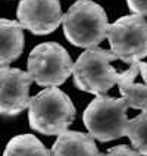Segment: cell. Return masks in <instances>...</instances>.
<instances>
[{
	"mask_svg": "<svg viewBox=\"0 0 147 156\" xmlns=\"http://www.w3.org/2000/svg\"><path fill=\"white\" fill-rule=\"evenodd\" d=\"M28 121L31 128L46 136H59L75 119V106L58 87H46L30 99Z\"/></svg>",
	"mask_w": 147,
	"mask_h": 156,
	"instance_id": "1",
	"label": "cell"
},
{
	"mask_svg": "<svg viewBox=\"0 0 147 156\" xmlns=\"http://www.w3.org/2000/svg\"><path fill=\"white\" fill-rule=\"evenodd\" d=\"M65 37L77 47H97L106 38L107 15L104 9L91 0H78L62 15Z\"/></svg>",
	"mask_w": 147,
	"mask_h": 156,
	"instance_id": "2",
	"label": "cell"
},
{
	"mask_svg": "<svg viewBox=\"0 0 147 156\" xmlns=\"http://www.w3.org/2000/svg\"><path fill=\"white\" fill-rule=\"evenodd\" d=\"M113 61H116V56L110 50L100 47L87 49L72 65L77 88L96 96L106 94L119 80V72L110 66Z\"/></svg>",
	"mask_w": 147,
	"mask_h": 156,
	"instance_id": "3",
	"label": "cell"
},
{
	"mask_svg": "<svg viewBox=\"0 0 147 156\" xmlns=\"http://www.w3.org/2000/svg\"><path fill=\"white\" fill-rule=\"evenodd\" d=\"M128 106L124 99H115L106 94L96 96L86 108L82 121L90 136L99 141H112L121 139L127 133Z\"/></svg>",
	"mask_w": 147,
	"mask_h": 156,
	"instance_id": "4",
	"label": "cell"
},
{
	"mask_svg": "<svg viewBox=\"0 0 147 156\" xmlns=\"http://www.w3.org/2000/svg\"><path fill=\"white\" fill-rule=\"evenodd\" d=\"M72 59L66 49L54 41L38 44L28 56V75L41 87H58L72 74Z\"/></svg>",
	"mask_w": 147,
	"mask_h": 156,
	"instance_id": "5",
	"label": "cell"
},
{
	"mask_svg": "<svg viewBox=\"0 0 147 156\" xmlns=\"http://www.w3.org/2000/svg\"><path fill=\"white\" fill-rule=\"evenodd\" d=\"M106 38L110 43V52L125 63L147 56V21L141 15H127L107 25Z\"/></svg>",
	"mask_w": 147,
	"mask_h": 156,
	"instance_id": "6",
	"label": "cell"
},
{
	"mask_svg": "<svg viewBox=\"0 0 147 156\" xmlns=\"http://www.w3.org/2000/svg\"><path fill=\"white\" fill-rule=\"evenodd\" d=\"M18 22L33 34L53 33L62 22L59 0H21L16 10Z\"/></svg>",
	"mask_w": 147,
	"mask_h": 156,
	"instance_id": "7",
	"label": "cell"
},
{
	"mask_svg": "<svg viewBox=\"0 0 147 156\" xmlns=\"http://www.w3.org/2000/svg\"><path fill=\"white\" fill-rule=\"evenodd\" d=\"M33 80L28 72L0 66V115H18L30 105Z\"/></svg>",
	"mask_w": 147,
	"mask_h": 156,
	"instance_id": "8",
	"label": "cell"
},
{
	"mask_svg": "<svg viewBox=\"0 0 147 156\" xmlns=\"http://www.w3.org/2000/svg\"><path fill=\"white\" fill-rule=\"evenodd\" d=\"M118 87L128 108L147 111V62H134L119 74Z\"/></svg>",
	"mask_w": 147,
	"mask_h": 156,
	"instance_id": "9",
	"label": "cell"
},
{
	"mask_svg": "<svg viewBox=\"0 0 147 156\" xmlns=\"http://www.w3.org/2000/svg\"><path fill=\"white\" fill-rule=\"evenodd\" d=\"M94 139L78 131H63L50 150V156H99Z\"/></svg>",
	"mask_w": 147,
	"mask_h": 156,
	"instance_id": "10",
	"label": "cell"
},
{
	"mask_svg": "<svg viewBox=\"0 0 147 156\" xmlns=\"http://www.w3.org/2000/svg\"><path fill=\"white\" fill-rule=\"evenodd\" d=\"M24 28L18 21L0 18V66L15 62L24 50Z\"/></svg>",
	"mask_w": 147,
	"mask_h": 156,
	"instance_id": "11",
	"label": "cell"
},
{
	"mask_svg": "<svg viewBox=\"0 0 147 156\" xmlns=\"http://www.w3.org/2000/svg\"><path fill=\"white\" fill-rule=\"evenodd\" d=\"M3 156H50V152L35 136L19 134L9 140Z\"/></svg>",
	"mask_w": 147,
	"mask_h": 156,
	"instance_id": "12",
	"label": "cell"
},
{
	"mask_svg": "<svg viewBox=\"0 0 147 156\" xmlns=\"http://www.w3.org/2000/svg\"><path fill=\"white\" fill-rule=\"evenodd\" d=\"M132 149L141 156H147V111L128 121L127 133Z\"/></svg>",
	"mask_w": 147,
	"mask_h": 156,
	"instance_id": "13",
	"label": "cell"
},
{
	"mask_svg": "<svg viewBox=\"0 0 147 156\" xmlns=\"http://www.w3.org/2000/svg\"><path fill=\"white\" fill-rule=\"evenodd\" d=\"M99 156H140V155L134 150V149H131L130 146L121 144V146L109 149L106 153H100Z\"/></svg>",
	"mask_w": 147,
	"mask_h": 156,
	"instance_id": "14",
	"label": "cell"
},
{
	"mask_svg": "<svg viewBox=\"0 0 147 156\" xmlns=\"http://www.w3.org/2000/svg\"><path fill=\"white\" fill-rule=\"evenodd\" d=\"M127 5L135 15L147 16V0H127Z\"/></svg>",
	"mask_w": 147,
	"mask_h": 156,
	"instance_id": "15",
	"label": "cell"
}]
</instances>
